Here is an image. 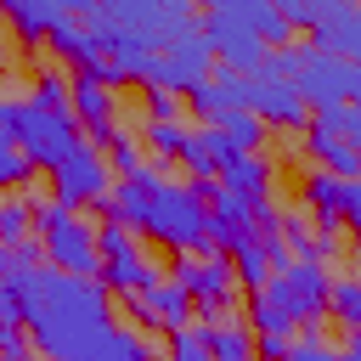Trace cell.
<instances>
[{
    "label": "cell",
    "mask_w": 361,
    "mask_h": 361,
    "mask_svg": "<svg viewBox=\"0 0 361 361\" xmlns=\"http://www.w3.org/2000/svg\"><path fill=\"white\" fill-rule=\"evenodd\" d=\"M197 39L209 45L214 68H231V73H259V68H265V51H271L265 39H254L248 28H237V23L214 17V11L197 17Z\"/></svg>",
    "instance_id": "cell-11"
},
{
    "label": "cell",
    "mask_w": 361,
    "mask_h": 361,
    "mask_svg": "<svg viewBox=\"0 0 361 361\" xmlns=\"http://www.w3.org/2000/svg\"><path fill=\"white\" fill-rule=\"evenodd\" d=\"M17 6H23V0H0V11H17Z\"/></svg>",
    "instance_id": "cell-36"
},
{
    "label": "cell",
    "mask_w": 361,
    "mask_h": 361,
    "mask_svg": "<svg viewBox=\"0 0 361 361\" xmlns=\"http://www.w3.org/2000/svg\"><path fill=\"white\" fill-rule=\"evenodd\" d=\"M180 130H186L180 118H175V124H141V141H147L152 164H164V169L175 164V152H180Z\"/></svg>",
    "instance_id": "cell-28"
},
{
    "label": "cell",
    "mask_w": 361,
    "mask_h": 361,
    "mask_svg": "<svg viewBox=\"0 0 361 361\" xmlns=\"http://www.w3.org/2000/svg\"><path fill=\"white\" fill-rule=\"evenodd\" d=\"M51 175V203H62V209H73V214H85V209H102V197L113 192V169H107V158H102V147H90V141H79L62 164H51L45 169Z\"/></svg>",
    "instance_id": "cell-7"
},
{
    "label": "cell",
    "mask_w": 361,
    "mask_h": 361,
    "mask_svg": "<svg viewBox=\"0 0 361 361\" xmlns=\"http://www.w3.org/2000/svg\"><path fill=\"white\" fill-rule=\"evenodd\" d=\"M17 107H23V102L0 90V147H17Z\"/></svg>",
    "instance_id": "cell-35"
},
{
    "label": "cell",
    "mask_w": 361,
    "mask_h": 361,
    "mask_svg": "<svg viewBox=\"0 0 361 361\" xmlns=\"http://www.w3.org/2000/svg\"><path fill=\"white\" fill-rule=\"evenodd\" d=\"M68 79H73V73H68L62 62H39L28 102H39V107H68Z\"/></svg>",
    "instance_id": "cell-27"
},
{
    "label": "cell",
    "mask_w": 361,
    "mask_h": 361,
    "mask_svg": "<svg viewBox=\"0 0 361 361\" xmlns=\"http://www.w3.org/2000/svg\"><path fill=\"white\" fill-rule=\"evenodd\" d=\"M327 265L316 259H282L254 293H248V316L243 327L248 333H322V316H327Z\"/></svg>",
    "instance_id": "cell-2"
},
{
    "label": "cell",
    "mask_w": 361,
    "mask_h": 361,
    "mask_svg": "<svg viewBox=\"0 0 361 361\" xmlns=\"http://www.w3.org/2000/svg\"><path fill=\"white\" fill-rule=\"evenodd\" d=\"M34 175H39V169H34L17 147H0V192H23Z\"/></svg>",
    "instance_id": "cell-31"
},
{
    "label": "cell",
    "mask_w": 361,
    "mask_h": 361,
    "mask_svg": "<svg viewBox=\"0 0 361 361\" xmlns=\"http://www.w3.org/2000/svg\"><path fill=\"white\" fill-rule=\"evenodd\" d=\"M62 17H68L62 0H23L17 11H6V23H11V34H17L23 45H45V34H51Z\"/></svg>",
    "instance_id": "cell-22"
},
{
    "label": "cell",
    "mask_w": 361,
    "mask_h": 361,
    "mask_svg": "<svg viewBox=\"0 0 361 361\" xmlns=\"http://www.w3.org/2000/svg\"><path fill=\"white\" fill-rule=\"evenodd\" d=\"M316 124H327V130H338L344 141H361V113H355V102H333V107H322V113H310Z\"/></svg>",
    "instance_id": "cell-30"
},
{
    "label": "cell",
    "mask_w": 361,
    "mask_h": 361,
    "mask_svg": "<svg viewBox=\"0 0 361 361\" xmlns=\"http://www.w3.org/2000/svg\"><path fill=\"white\" fill-rule=\"evenodd\" d=\"M282 361H361V338H355V327H350V338H344V350H338V344H327L322 333H293Z\"/></svg>",
    "instance_id": "cell-24"
},
{
    "label": "cell",
    "mask_w": 361,
    "mask_h": 361,
    "mask_svg": "<svg viewBox=\"0 0 361 361\" xmlns=\"http://www.w3.org/2000/svg\"><path fill=\"white\" fill-rule=\"evenodd\" d=\"M96 282H102L107 293L130 299V293H141V288H152V282H158V259H152L141 243H135V248H118V254H102Z\"/></svg>",
    "instance_id": "cell-18"
},
{
    "label": "cell",
    "mask_w": 361,
    "mask_h": 361,
    "mask_svg": "<svg viewBox=\"0 0 361 361\" xmlns=\"http://www.w3.org/2000/svg\"><path fill=\"white\" fill-rule=\"evenodd\" d=\"M17 305H23V333L45 361H79L113 327V293L102 282L62 276L45 265L17 271Z\"/></svg>",
    "instance_id": "cell-1"
},
{
    "label": "cell",
    "mask_w": 361,
    "mask_h": 361,
    "mask_svg": "<svg viewBox=\"0 0 361 361\" xmlns=\"http://www.w3.org/2000/svg\"><path fill=\"white\" fill-rule=\"evenodd\" d=\"M243 96H248V73H231V68H214L203 85H192L186 90V107L203 118V124H214V118H226V113H237L243 107Z\"/></svg>",
    "instance_id": "cell-17"
},
{
    "label": "cell",
    "mask_w": 361,
    "mask_h": 361,
    "mask_svg": "<svg viewBox=\"0 0 361 361\" xmlns=\"http://www.w3.org/2000/svg\"><path fill=\"white\" fill-rule=\"evenodd\" d=\"M141 237L158 243L164 254L186 259V254H209V209L186 180H158L141 214Z\"/></svg>",
    "instance_id": "cell-5"
},
{
    "label": "cell",
    "mask_w": 361,
    "mask_h": 361,
    "mask_svg": "<svg viewBox=\"0 0 361 361\" xmlns=\"http://www.w3.org/2000/svg\"><path fill=\"white\" fill-rule=\"evenodd\" d=\"M68 113H73L79 135L90 130V147H107L118 135V96L107 85H96L90 73H73L68 79Z\"/></svg>",
    "instance_id": "cell-13"
},
{
    "label": "cell",
    "mask_w": 361,
    "mask_h": 361,
    "mask_svg": "<svg viewBox=\"0 0 361 361\" xmlns=\"http://www.w3.org/2000/svg\"><path fill=\"white\" fill-rule=\"evenodd\" d=\"M0 361H34V344H28L23 322H6L0 327Z\"/></svg>",
    "instance_id": "cell-34"
},
{
    "label": "cell",
    "mask_w": 361,
    "mask_h": 361,
    "mask_svg": "<svg viewBox=\"0 0 361 361\" xmlns=\"http://www.w3.org/2000/svg\"><path fill=\"white\" fill-rule=\"evenodd\" d=\"M214 186H226L231 197H243L254 214L276 209V169H271L265 152H237V158H226L220 175H214Z\"/></svg>",
    "instance_id": "cell-14"
},
{
    "label": "cell",
    "mask_w": 361,
    "mask_h": 361,
    "mask_svg": "<svg viewBox=\"0 0 361 361\" xmlns=\"http://www.w3.org/2000/svg\"><path fill=\"white\" fill-rule=\"evenodd\" d=\"M175 164H180L192 180H214L220 164H226V152L214 147L209 124H186V130H180V152H175Z\"/></svg>",
    "instance_id": "cell-20"
},
{
    "label": "cell",
    "mask_w": 361,
    "mask_h": 361,
    "mask_svg": "<svg viewBox=\"0 0 361 361\" xmlns=\"http://www.w3.org/2000/svg\"><path fill=\"white\" fill-rule=\"evenodd\" d=\"M79 361H158V344H152L147 333H135V327H118V322H113V327H107V333L79 355Z\"/></svg>",
    "instance_id": "cell-21"
},
{
    "label": "cell",
    "mask_w": 361,
    "mask_h": 361,
    "mask_svg": "<svg viewBox=\"0 0 361 361\" xmlns=\"http://www.w3.org/2000/svg\"><path fill=\"white\" fill-rule=\"evenodd\" d=\"M299 214L322 231H344L361 220V180H338V175H322V169H305L299 175Z\"/></svg>",
    "instance_id": "cell-9"
},
{
    "label": "cell",
    "mask_w": 361,
    "mask_h": 361,
    "mask_svg": "<svg viewBox=\"0 0 361 361\" xmlns=\"http://www.w3.org/2000/svg\"><path fill=\"white\" fill-rule=\"evenodd\" d=\"M141 237L130 231V226H118V220H102L96 226V254H118V248H135Z\"/></svg>",
    "instance_id": "cell-33"
},
{
    "label": "cell",
    "mask_w": 361,
    "mask_h": 361,
    "mask_svg": "<svg viewBox=\"0 0 361 361\" xmlns=\"http://www.w3.org/2000/svg\"><path fill=\"white\" fill-rule=\"evenodd\" d=\"M28 231H34V243H39V254H45L51 271H62V276H90V282H96L102 254H96V226H90V214H73V209H62V203H51V197H28Z\"/></svg>",
    "instance_id": "cell-4"
},
{
    "label": "cell",
    "mask_w": 361,
    "mask_h": 361,
    "mask_svg": "<svg viewBox=\"0 0 361 361\" xmlns=\"http://www.w3.org/2000/svg\"><path fill=\"white\" fill-rule=\"evenodd\" d=\"M209 73H214V56H209V45H203V39H197V28H192V34H175V39H164V45L152 51L147 85L186 96V90H192V85H203Z\"/></svg>",
    "instance_id": "cell-10"
},
{
    "label": "cell",
    "mask_w": 361,
    "mask_h": 361,
    "mask_svg": "<svg viewBox=\"0 0 361 361\" xmlns=\"http://www.w3.org/2000/svg\"><path fill=\"white\" fill-rule=\"evenodd\" d=\"M175 282L192 299V310L203 316V327L226 322L237 310V293H243L237 276H231V265H226V254H186V259H175Z\"/></svg>",
    "instance_id": "cell-8"
},
{
    "label": "cell",
    "mask_w": 361,
    "mask_h": 361,
    "mask_svg": "<svg viewBox=\"0 0 361 361\" xmlns=\"http://www.w3.org/2000/svg\"><path fill=\"white\" fill-rule=\"evenodd\" d=\"M327 316L338 327H361V282L350 271H333L327 276Z\"/></svg>",
    "instance_id": "cell-26"
},
{
    "label": "cell",
    "mask_w": 361,
    "mask_h": 361,
    "mask_svg": "<svg viewBox=\"0 0 361 361\" xmlns=\"http://www.w3.org/2000/svg\"><path fill=\"white\" fill-rule=\"evenodd\" d=\"M243 107H248L265 130H305V124H310V107H305L299 90H293L288 79H276V73H248Z\"/></svg>",
    "instance_id": "cell-12"
},
{
    "label": "cell",
    "mask_w": 361,
    "mask_h": 361,
    "mask_svg": "<svg viewBox=\"0 0 361 361\" xmlns=\"http://www.w3.org/2000/svg\"><path fill=\"white\" fill-rule=\"evenodd\" d=\"M226 265H231V276H237V288H259L265 276H271V254L259 248V237H243L237 248H226Z\"/></svg>",
    "instance_id": "cell-25"
},
{
    "label": "cell",
    "mask_w": 361,
    "mask_h": 361,
    "mask_svg": "<svg viewBox=\"0 0 361 361\" xmlns=\"http://www.w3.org/2000/svg\"><path fill=\"white\" fill-rule=\"evenodd\" d=\"M209 135H214V147H220L226 158H237V152H259L271 130H265V124H259V118H254L248 107H237V113L214 118V124H209Z\"/></svg>",
    "instance_id": "cell-19"
},
{
    "label": "cell",
    "mask_w": 361,
    "mask_h": 361,
    "mask_svg": "<svg viewBox=\"0 0 361 361\" xmlns=\"http://www.w3.org/2000/svg\"><path fill=\"white\" fill-rule=\"evenodd\" d=\"M203 344H209V361H254V333L243 322H209L203 327Z\"/></svg>",
    "instance_id": "cell-23"
},
{
    "label": "cell",
    "mask_w": 361,
    "mask_h": 361,
    "mask_svg": "<svg viewBox=\"0 0 361 361\" xmlns=\"http://www.w3.org/2000/svg\"><path fill=\"white\" fill-rule=\"evenodd\" d=\"M141 113H147V124H175L180 118V96L158 90V85H141Z\"/></svg>",
    "instance_id": "cell-29"
},
{
    "label": "cell",
    "mask_w": 361,
    "mask_h": 361,
    "mask_svg": "<svg viewBox=\"0 0 361 361\" xmlns=\"http://www.w3.org/2000/svg\"><path fill=\"white\" fill-rule=\"evenodd\" d=\"M28 237V197H0V243Z\"/></svg>",
    "instance_id": "cell-32"
},
{
    "label": "cell",
    "mask_w": 361,
    "mask_h": 361,
    "mask_svg": "<svg viewBox=\"0 0 361 361\" xmlns=\"http://www.w3.org/2000/svg\"><path fill=\"white\" fill-rule=\"evenodd\" d=\"M79 141H85V135H79V124H73L68 107H39V102L23 96V107H17V152H23L34 169L62 164Z\"/></svg>",
    "instance_id": "cell-6"
},
{
    "label": "cell",
    "mask_w": 361,
    "mask_h": 361,
    "mask_svg": "<svg viewBox=\"0 0 361 361\" xmlns=\"http://www.w3.org/2000/svg\"><path fill=\"white\" fill-rule=\"evenodd\" d=\"M259 73L288 79L310 113L361 96V68L344 62V56H327V51H316V45H276V51H265V68H259Z\"/></svg>",
    "instance_id": "cell-3"
},
{
    "label": "cell",
    "mask_w": 361,
    "mask_h": 361,
    "mask_svg": "<svg viewBox=\"0 0 361 361\" xmlns=\"http://www.w3.org/2000/svg\"><path fill=\"white\" fill-rule=\"evenodd\" d=\"M299 158L310 164V169H322V175H338V180H355L361 175V152H355V141H344L338 130H327V124H305V135H299Z\"/></svg>",
    "instance_id": "cell-16"
},
{
    "label": "cell",
    "mask_w": 361,
    "mask_h": 361,
    "mask_svg": "<svg viewBox=\"0 0 361 361\" xmlns=\"http://www.w3.org/2000/svg\"><path fill=\"white\" fill-rule=\"evenodd\" d=\"M130 305V316H135V333H147V327H180V322H192V299L180 293V282L175 276H158L152 288H141V293H130L124 299Z\"/></svg>",
    "instance_id": "cell-15"
}]
</instances>
